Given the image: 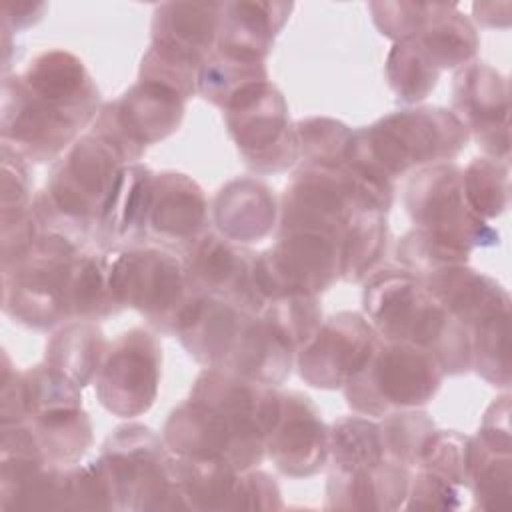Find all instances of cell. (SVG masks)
Segmentation results:
<instances>
[{"instance_id":"836d02e7","label":"cell","mask_w":512,"mask_h":512,"mask_svg":"<svg viewBox=\"0 0 512 512\" xmlns=\"http://www.w3.org/2000/svg\"><path fill=\"white\" fill-rule=\"evenodd\" d=\"M510 454L486 448L478 438L470 442L468 462V488L472 490L478 506L504 508L510 500Z\"/></svg>"},{"instance_id":"603a6c76","label":"cell","mask_w":512,"mask_h":512,"mask_svg":"<svg viewBox=\"0 0 512 512\" xmlns=\"http://www.w3.org/2000/svg\"><path fill=\"white\" fill-rule=\"evenodd\" d=\"M408 466L390 458L356 470H332L328 478L330 508L394 510L408 496Z\"/></svg>"},{"instance_id":"9a60e30c","label":"cell","mask_w":512,"mask_h":512,"mask_svg":"<svg viewBox=\"0 0 512 512\" xmlns=\"http://www.w3.org/2000/svg\"><path fill=\"white\" fill-rule=\"evenodd\" d=\"M254 258L240 244L206 232L184 252V274L192 294L228 300L260 314L264 296L254 282Z\"/></svg>"},{"instance_id":"3957f363","label":"cell","mask_w":512,"mask_h":512,"mask_svg":"<svg viewBox=\"0 0 512 512\" xmlns=\"http://www.w3.org/2000/svg\"><path fill=\"white\" fill-rule=\"evenodd\" d=\"M124 166L118 152L96 134L76 140L34 200L32 210L40 226L82 240L94 230Z\"/></svg>"},{"instance_id":"52a82bcc","label":"cell","mask_w":512,"mask_h":512,"mask_svg":"<svg viewBox=\"0 0 512 512\" xmlns=\"http://www.w3.org/2000/svg\"><path fill=\"white\" fill-rule=\"evenodd\" d=\"M108 286L120 308H136L152 326L166 332H174L192 296L182 260L162 246L108 252Z\"/></svg>"},{"instance_id":"1f68e13d","label":"cell","mask_w":512,"mask_h":512,"mask_svg":"<svg viewBox=\"0 0 512 512\" xmlns=\"http://www.w3.org/2000/svg\"><path fill=\"white\" fill-rule=\"evenodd\" d=\"M298 354V350L318 332L322 324V308L316 296L290 294L264 302L260 314Z\"/></svg>"},{"instance_id":"5bb4252c","label":"cell","mask_w":512,"mask_h":512,"mask_svg":"<svg viewBox=\"0 0 512 512\" xmlns=\"http://www.w3.org/2000/svg\"><path fill=\"white\" fill-rule=\"evenodd\" d=\"M382 336L356 312H340L324 320L318 332L298 350L300 376L316 388H344L368 362Z\"/></svg>"},{"instance_id":"9c48e42d","label":"cell","mask_w":512,"mask_h":512,"mask_svg":"<svg viewBox=\"0 0 512 512\" xmlns=\"http://www.w3.org/2000/svg\"><path fill=\"white\" fill-rule=\"evenodd\" d=\"M224 110L228 132L250 168L280 172L300 156L284 96L270 82L244 88Z\"/></svg>"},{"instance_id":"5b68a950","label":"cell","mask_w":512,"mask_h":512,"mask_svg":"<svg viewBox=\"0 0 512 512\" xmlns=\"http://www.w3.org/2000/svg\"><path fill=\"white\" fill-rule=\"evenodd\" d=\"M164 438L140 424L116 428L94 462L116 510H178Z\"/></svg>"},{"instance_id":"ab89813d","label":"cell","mask_w":512,"mask_h":512,"mask_svg":"<svg viewBox=\"0 0 512 512\" xmlns=\"http://www.w3.org/2000/svg\"><path fill=\"white\" fill-rule=\"evenodd\" d=\"M386 456L404 466L418 464L426 438L434 432V422L426 412L400 410L388 414L380 424Z\"/></svg>"},{"instance_id":"7402d4cb","label":"cell","mask_w":512,"mask_h":512,"mask_svg":"<svg viewBox=\"0 0 512 512\" xmlns=\"http://www.w3.org/2000/svg\"><path fill=\"white\" fill-rule=\"evenodd\" d=\"M294 4L290 2H224L216 52L262 62Z\"/></svg>"},{"instance_id":"f1b7e54d","label":"cell","mask_w":512,"mask_h":512,"mask_svg":"<svg viewBox=\"0 0 512 512\" xmlns=\"http://www.w3.org/2000/svg\"><path fill=\"white\" fill-rule=\"evenodd\" d=\"M68 320L92 322L120 310L108 286V252H78L66 278Z\"/></svg>"},{"instance_id":"d6a6232c","label":"cell","mask_w":512,"mask_h":512,"mask_svg":"<svg viewBox=\"0 0 512 512\" xmlns=\"http://www.w3.org/2000/svg\"><path fill=\"white\" fill-rule=\"evenodd\" d=\"M462 186L468 206L482 220L496 218L508 208V162L474 158L462 170Z\"/></svg>"},{"instance_id":"277c9868","label":"cell","mask_w":512,"mask_h":512,"mask_svg":"<svg viewBox=\"0 0 512 512\" xmlns=\"http://www.w3.org/2000/svg\"><path fill=\"white\" fill-rule=\"evenodd\" d=\"M442 376V366L428 350L382 338L368 362L344 384V392L358 414L388 416L430 402Z\"/></svg>"},{"instance_id":"f6af8a7d","label":"cell","mask_w":512,"mask_h":512,"mask_svg":"<svg viewBox=\"0 0 512 512\" xmlns=\"http://www.w3.org/2000/svg\"><path fill=\"white\" fill-rule=\"evenodd\" d=\"M46 10V4H34V2H8L4 6V22L2 26H12L14 30L18 28H28L36 24Z\"/></svg>"},{"instance_id":"4316f807","label":"cell","mask_w":512,"mask_h":512,"mask_svg":"<svg viewBox=\"0 0 512 512\" xmlns=\"http://www.w3.org/2000/svg\"><path fill=\"white\" fill-rule=\"evenodd\" d=\"M22 424L32 430L46 462L52 466L76 464L92 444V426L82 406L44 410Z\"/></svg>"},{"instance_id":"6da1fadb","label":"cell","mask_w":512,"mask_h":512,"mask_svg":"<svg viewBox=\"0 0 512 512\" xmlns=\"http://www.w3.org/2000/svg\"><path fill=\"white\" fill-rule=\"evenodd\" d=\"M364 310L374 330L388 342L428 350L444 374L472 368L470 332L406 268L374 272L364 288Z\"/></svg>"},{"instance_id":"30bf717a","label":"cell","mask_w":512,"mask_h":512,"mask_svg":"<svg viewBox=\"0 0 512 512\" xmlns=\"http://www.w3.org/2000/svg\"><path fill=\"white\" fill-rule=\"evenodd\" d=\"M96 116L58 106L26 88L20 76L2 86V148L24 160L58 156Z\"/></svg>"},{"instance_id":"ee69618b","label":"cell","mask_w":512,"mask_h":512,"mask_svg":"<svg viewBox=\"0 0 512 512\" xmlns=\"http://www.w3.org/2000/svg\"><path fill=\"white\" fill-rule=\"evenodd\" d=\"M510 396L504 394L500 396L496 402L490 404V408L484 414L480 432H478V440L494 450V452H502V454H510Z\"/></svg>"},{"instance_id":"7c38bea8","label":"cell","mask_w":512,"mask_h":512,"mask_svg":"<svg viewBox=\"0 0 512 512\" xmlns=\"http://www.w3.org/2000/svg\"><path fill=\"white\" fill-rule=\"evenodd\" d=\"M406 208L420 230L446 236L468 250L498 244V232L468 206L462 170L452 162L418 170L406 188Z\"/></svg>"},{"instance_id":"d4e9b609","label":"cell","mask_w":512,"mask_h":512,"mask_svg":"<svg viewBox=\"0 0 512 512\" xmlns=\"http://www.w3.org/2000/svg\"><path fill=\"white\" fill-rule=\"evenodd\" d=\"M34 94L78 112L98 116V88L82 60L66 50L38 54L20 76Z\"/></svg>"},{"instance_id":"ba28073f","label":"cell","mask_w":512,"mask_h":512,"mask_svg":"<svg viewBox=\"0 0 512 512\" xmlns=\"http://www.w3.org/2000/svg\"><path fill=\"white\" fill-rule=\"evenodd\" d=\"M162 438L174 456L220 460L238 472L252 470L266 456L262 432L196 398H188L170 412Z\"/></svg>"},{"instance_id":"7bdbcfd3","label":"cell","mask_w":512,"mask_h":512,"mask_svg":"<svg viewBox=\"0 0 512 512\" xmlns=\"http://www.w3.org/2000/svg\"><path fill=\"white\" fill-rule=\"evenodd\" d=\"M408 508H458L460 506V486L422 470L410 480L408 488Z\"/></svg>"},{"instance_id":"83f0119b","label":"cell","mask_w":512,"mask_h":512,"mask_svg":"<svg viewBox=\"0 0 512 512\" xmlns=\"http://www.w3.org/2000/svg\"><path fill=\"white\" fill-rule=\"evenodd\" d=\"M106 350L108 344L100 328L76 320L52 336L46 346V364L82 390L96 378Z\"/></svg>"},{"instance_id":"e0dca14e","label":"cell","mask_w":512,"mask_h":512,"mask_svg":"<svg viewBox=\"0 0 512 512\" xmlns=\"http://www.w3.org/2000/svg\"><path fill=\"white\" fill-rule=\"evenodd\" d=\"M266 454L288 476H312L330 456L328 428L314 402L300 392H280V412L266 438Z\"/></svg>"},{"instance_id":"484cf974","label":"cell","mask_w":512,"mask_h":512,"mask_svg":"<svg viewBox=\"0 0 512 512\" xmlns=\"http://www.w3.org/2000/svg\"><path fill=\"white\" fill-rule=\"evenodd\" d=\"M438 68L468 64L478 50V34L470 20L454 4H432L422 30L412 38Z\"/></svg>"},{"instance_id":"44dd1931","label":"cell","mask_w":512,"mask_h":512,"mask_svg":"<svg viewBox=\"0 0 512 512\" xmlns=\"http://www.w3.org/2000/svg\"><path fill=\"white\" fill-rule=\"evenodd\" d=\"M420 280L468 332L498 316H510L508 292L490 276L464 264L440 268Z\"/></svg>"},{"instance_id":"ffe728a7","label":"cell","mask_w":512,"mask_h":512,"mask_svg":"<svg viewBox=\"0 0 512 512\" xmlns=\"http://www.w3.org/2000/svg\"><path fill=\"white\" fill-rule=\"evenodd\" d=\"M220 4L164 2L154 8L152 48L196 68L216 50Z\"/></svg>"},{"instance_id":"2e32d148","label":"cell","mask_w":512,"mask_h":512,"mask_svg":"<svg viewBox=\"0 0 512 512\" xmlns=\"http://www.w3.org/2000/svg\"><path fill=\"white\" fill-rule=\"evenodd\" d=\"M506 78L486 62L464 64L454 78V116L474 134L488 158L506 160L510 152Z\"/></svg>"},{"instance_id":"8fae6325","label":"cell","mask_w":512,"mask_h":512,"mask_svg":"<svg viewBox=\"0 0 512 512\" xmlns=\"http://www.w3.org/2000/svg\"><path fill=\"white\" fill-rule=\"evenodd\" d=\"M184 98L158 84L138 82L94 118L92 134L110 144L124 164H134L144 148L178 130Z\"/></svg>"},{"instance_id":"f35d334b","label":"cell","mask_w":512,"mask_h":512,"mask_svg":"<svg viewBox=\"0 0 512 512\" xmlns=\"http://www.w3.org/2000/svg\"><path fill=\"white\" fill-rule=\"evenodd\" d=\"M472 438L454 430H434L422 450L418 464L456 486L468 488V462Z\"/></svg>"},{"instance_id":"b9f144b4","label":"cell","mask_w":512,"mask_h":512,"mask_svg":"<svg viewBox=\"0 0 512 512\" xmlns=\"http://www.w3.org/2000/svg\"><path fill=\"white\" fill-rule=\"evenodd\" d=\"M32 208L26 160L2 148V220L22 216Z\"/></svg>"},{"instance_id":"d590c367","label":"cell","mask_w":512,"mask_h":512,"mask_svg":"<svg viewBox=\"0 0 512 512\" xmlns=\"http://www.w3.org/2000/svg\"><path fill=\"white\" fill-rule=\"evenodd\" d=\"M468 254L470 250L466 246L420 228L408 232L398 244V260L402 262V268L418 278L446 266L466 264Z\"/></svg>"},{"instance_id":"cb8c5ba5","label":"cell","mask_w":512,"mask_h":512,"mask_svg":"<svg viewBox=\"0 0 512 512\" xmlns=\"http://www.w3.org/2000/svg\"><path fill=\"white\" fill-rule=\"evenodd\" d=\"M276 214L274 194L254 178L228 182L214 200V222L222 236L236 244L268 236L276 226Z\"/></svg>"},{"instance_id":"74e56055","label":"cell","mask_w":512,"mask_h":512,"mask_svg":"<svg viewBox=\"0 0 512 512\" xmlns=\"http://www.w3.org/2000/svg\"><path fill=\"white\" fill-rule=\"evenodd\" d=\"M298 152L302 166H334L344 162L346 146L352 136L342 122L330 118H308L296 124Z\"/></svg>"},{"instance_id":"e575fe53","label":"cell","mask_w":512,"mask_h":512,"mask_svg":"<svg viewBox=\"0 0 512 512\" xmlns=\"http://www.w3.org/2000/svg\"><path fill=\"white\" fill-rule=\"evenodd\" d=\"M386 74L392 90L404 102L424 100L438 82L440 70L412 40L396 42L386 60Z\"/></svg>"},{"instance_id":"4dcf8cb0","label":"cell","mask_w":512,"mask_h":512,"mask_svg":"<svg viewBox=\"0 0 512 512\" xmlns=\"http://www.w3.org/2000/svg\"><path fill=\"white\" fill-rule=\"evenodd\" d=\"M258 82H268L264 62L242 60L216 50L198 72V92L220 108H226L236 94Z\"/></svg>"},{"instance_id":"ac0fdd59","label":"cell","mask_w":512,"mask_h":512,"mask_svg":"<svg viewBox=\"0 0 512 512\" xmlns=\"http://www.w3.org/2000/svg\"><path fill=\"white\" fill-rule=\"evenodd\" d=\"M208 232V204L202 188L180 172L154 174L148 234L166 250L182 254Z\"/></svg>"},{"instance_id":"7a4b0ae2","label":"cell","mask_w":512,"mask_h":512,"mask_svg":"<svg viewBox=\"0 0 512 512\" xmlns=\"http://www.w3.org/2000/svg\"><path fill=\"white\" fill-rule=\"evenodd\" d=\"M468 136L450 110H400L352 132L344 158L362 174L392 186V180L412 168L452 160Z\"/></svg>"},{"instance_id":"d6986e66","label":"cell","mask_w":512,"mask_h":512,"mask_svg":"<svg viewBox=\"0 0 512 512\" xmlns=\"http://www.w3.org/2000/svg\"><path fill=\"white\" fill-rule=\"evenodd\" d=\"M154 174L134 162L126 164L98 216L94 242L102 252L142 246L148 236Z\"/></svg>"},{"instance_id":"60d3db41","label":"cell","mask_w":512,"mask_h":512,"mask_svg":"<svg viewBox=\"0 0 512 512\" xmlns=\"http://www.w3.org/2000/svg\"><path fill=\"white\" fill-rule=\"evenodd\" d=\"M370 10L382 34L390 36L396 42H406L422 30L432 12V4L372 2Z\"/></svg>"},{"instance_id":"8d00e7d4","label":"cell","mask_w":512,"mask_h":512,"mask_svg":"<svg viewBox=\"0 0 512 512\" xmlns=\"http://www.w3.org/2000/svg\"><path fill=\"white\" fill-rule=\"evenodd\" d=\"M510 316H498L470 332L472 368L494 386L508 388L510 356H508Z\"/></svg>"},{"instance_id":"f546056e","label":"cell","mask_w":512,"mask_h":512,"mask_svg":"<svg viewBox=\"0 0 512 512\" xmlns=\"http://www.w3.org/2000/svg\"><path fill=\"white\" fill-rule=\"evenodd\" d=\"M330 456L336 470H356L386 460L380 424L360 416H346L328 430Z\"/></svg>"},{"instance_id":"8992f818","label":"cell","mask_w":512,"mask_h":512,"mask_svg":"<svg viewBox=\"0 0 512 512\" xmlns=\"http://www.w3.org/2000/svg\"><path fill=\"white\" fill-rule=\"evenodd\" d=\"M78 242L50 230L18 258L4 264V312L32 328H50L66 314V278Z\"/></svg>"},{"instance_id":"4fadbf2b","label":"cell","mask_w":512,"mask_h":512,"mask_svg":"<svg viewBox=\"0 0 512 512\" xmlns=\"http://www.w3.org/2000/svg\"><path fill=\"white\" fill-rule=\"evenodd\" d=\"M162 352L158 340L132 328L114 340L94 378L100 404L120 418L144 414L156 400Z\"/></svg>"}]
</instances>
